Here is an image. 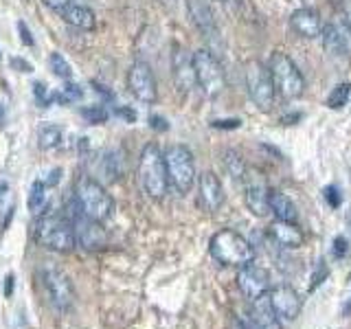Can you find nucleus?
<instances>
[{"label":"nucleus","mask_w":351,"mask_h":329,"mask_svg":"<svg viewBox=\"0 0 351 329\" xmlns=\"http://www.w3.org/2000/svg\"><path fill=\"white\" fill-rule=\"evenodd\" d=\"M349 97H351V84H349V82H343V84H338L332 93H329L325 106H327V108H332V110H340V108H345V106H347Z\"/></svg>","instance_id":"obj_26"},{"label":"nucleus","mask_w":351,"mask_h":329,"mask_svg":"<svg viewBox=\"0 0 351 329\" xmlns=\"http://www.w3.org/2000/svg\"><path fill=\"white\" fill-rule=\"evenodd\" d=\"M208 252L222 266L241 268L255 261V248H252V244L244 235H239L237 230L230 228L217 230L211 241H208Z\"/></svg>","instance_id":"obj_1"},{"label":"nucleus","mask_w":351,"mask_h":329,"mask_svg":"<svg viewBox=\"0 0 351 329\" xmlns=\"http://www.w3.org/2000/svg\"><path fill=\"white\" fill-rule=\"evenodd\" d=\"M268 235L277 246L285 248V250H294L303 244V233L301 228L292 224V222H281V219H274V222L268 226Z\"/></svg>","instance_id":"obj_20"},{"label":"nucleus","mask_w":351,"mask_h":329,"mask_svg":"<svg viewBox=\"0 0 351 329\" xmlns=\"http://www.w3.org/2000/svg\"><path fill=\"white\" fill-rule=\"evenodd\" d=\"M73 230H75V241L80 246L88 248V250H95V248H101L106 244V230L101 228V222H95V219L86 217L80 208H77V217L73 222Z\"/></svg>","instance_id":"obj_16"},{"label":"nucleus","mask_w":351,"mask_h":329,"mask_svg":"<svg viewBox=\"0 0 351 329\" xmlns=\"http://www.w3.org/2000/svg\"><path fill=\"white\" fill-rule=\"evenodd\" d=\"M325 197H327L329 206H338L340 204V191L336 189V186H327V189H325Z\"/></svg>","instance_id":"obj_32"},{"label":"nucleus","mask_w":351,"mask_h":329,"mask_svg":"<svg viewBox=\"0 0 351 329\" xmlns=\"http://www.w3.org/2000/svg\"><path fill=\"white\" fill-rule=\"evenodd\" d=\"M36 95H38V99L42 103H49V97H44V86L42 84H36Z\"/></svg>","instance_id":"obj_41"},{"label":"nucleus","mask_w":351,"mask_h":329,"mask_svg":"<svg viewBox=\"0 0 351 329\" xmlns=\"http://www.w3.org/2000/svg\"><path fill=\"white\" fill-rule=\"evenodd\" d=\"M128 88L141 103H156L158 84H156V77H154V71H152V66L147 62L136 60L134 64L130 66Z\"/></svg>","instance_id":"obj_11"},{"label":"nucleus","mask_w":351,"mask_h":329,"mask_svg":"<svg viewBox=\"0 0 351 329\" xmlns=\"http://www.w3.org/2000/svg\"><path fill=\"white\" fill-rule=\"evenodd\" d=\"M117 114H121V117H125L128 121H134V119H136V114H134V112H132V110H125V108H119V110H117Z\"/></svg>","instance_id":"obj_40"},{"label":"nucleus","mask_w":351,"mask_h":329,"mask_svg":"<svg viewBox=\"0 0 351 329\" xmlns=\"http://www.w3.org/2000/svg\"><path fill=\"white\" fill-rule=\"evenodd\" d=\"M82 117L93 125H101L108 121V110L104 106H88L82 110Z\"/></svg>","instance_id":"obj_30"},{"label":"nucleus","mask_w":351,"mask_h":329,"mask_svg":"<svg viewBox=\"0 0 351 329\" xmlns=\"http://www.w3.org/2000/svg\"><path fill=\"white\" fill-rule=\"evenodd\" d=\"M36 239L42 246L58 252H69L75 248V230L69 219L58 215H44L36 224Z\"/></svg>","instance_id":"obj_7"},{"label":"nucleus","mask_w":351,"mask_h":329,"mask_svg":"<svg viewBox=\"0 0 351 329\" xmlns=\"http://www.w3.org/2000/svg\"><path fill=\"white\" fill-rule=\"evenodd\" d=\"M237 285L241 294L246 296L248 301H255L259 296L268 294L270 290V274L268 270H263L261 266L255 263H248V266H241L237 272Z\"/></svg>","instance_id":"obj_13"},{"label":"nucleus","mask_w":351,"mask_h":329,"mask_svg":"<svg viewBox=\"0 0 351 329\" xmlns=\"http://www.w3.org/2000/svg\"><path fill=\"white\" fill-rule=\"evenodd\" d=\"M27 204L33 213H40L44 206H47V184L42 180H36L31 184V191H29V197H27Z\"/></svg>","instance_id":"obj_25"},{"label":"nucleus","mask_w":351,"mask_h":329,"mask_svg":"<svg viewBox=\"0 0 351 329\" xmlns=\"http://www.w3.org/2000/svg\"><path fill=\"white\" fill-rule=\"evenodd\" d=\"M149 125L154 127V130H160V132H165L169 125L165 123V119H160V117H149Z\"/></svg>","instance_id":"obj_37"},{"label":"nucleus","mask_w":351,"mask_h":329,"mask_svg":"<svg viewBox=\"0 0 351 329\" xmlns=\"http://www.w3.org/2000/svg\"><path fill=\"white\" fill-rule=\"evenodd\" d=\"M38 143L42 149H55L62 143V130L58 125H42L38 132Z\"/></svg>","instance_id":"obj_24"},{"label":"nucleus","mask_w":351,"mask_h":329,"mask_svg":"<svg viewBox=\"0 0 351 329\" xmlns=\"http://www.w3.org/2000/svg\"><path fill=\"white\" fill-rule=\"evenodd\" d=\"M217 3H222V5H226V7H237L241 0H217Z\"/></svg>","instance_id":"obj_42"},{"label":"nucleus","mask_w":351,"mask_h":329,"mask_svg":"<svg viewBox=\"0 0 351 329\" xmlns=\"http://www.w3.org/2000/svg\"><path fill=\"white\" fill-rule=\"evenodd\" d=\"M290 27L296 36H301L305 40H314L321 36L323 20H321V14H318V9L303 7V9H296L290 16Z\"/></svg>","instance_id":"obj_18"},{"label":"nucleus","mask_w":351,"mask_h":329,"mask_svg":"<svg viewBox=\"0 0 351 329\" xmlns=\"http://www.w3.org/2000/svg\"><path fill=\"white\" fill-rule=\"evenodd\" d=\"M75 202H77V208H80L86 217L95 219V222L108 219L114 208L112 195L106 191V186L101 182L88 178V175L80 178L75 184Z\"/></svg>","instance_id":"obj_3"},{"label":"nucleus","mask_w":351,"mask_h":329,"mask_svg":"<svg viewBox=\"0 0 351 329\" xmlns=\"http://www.w3.org/2000/svg\"><path fill=\"white\" fill-rule=\"evenodd\" d=\"M186 11H189V18L195 25V29L202 33V38L206 42H219V29H217V20L211 5L206 0H186Z\"/></svg>","instance_id":"obj_14"},{"label":"nucleus","mask_w":351,"mask_h":329,"mask_svg":"<svg viewBox=\"0 0 351 329\" xmlns=\"http://www.w3.org/2000/svg\"><path fill=\"white\" fill-rule=\"evenodd\" d=\"M82 97H84V90L75 84H66L58 95H53L55 101H60V103H75V101H80Z\"/></svg>","instance_id":"obj_29"},{"label":"nucleus","mask_w":351,"mask_h":329,"mask_svg":"<svg viewBox=\"0 0 351 329\" xmlns=\"http://www.w3.org/2000/svg\"><path fill=\"white\" fill-rule=\"evenodd\" d=\"M138 180L143 191H145L154 200L167 195L169 191V178H167V167H165V156L156 143L143 147L141 158H138Z\"/></svg>","instance_id":"obj_2"},{"label":"nucleus","mask_w":351,"mask_h":329,"mask_svg":"<svg viewBox=\"0 0 351 329\" xmlns=\"http://www.w3.org/2000/svg\"><path fill=\"white\" fill-rule=\"evenodd\" d=\"M323 49L327 55L345 60L351 55V22L345 16H336L329 20L321 31Z\"/></svg>","instance_id":"obj_10"},{"label":"nucleus","mask_w":351,"mask_h":329,"mask_svg":"<svg viewBox=\"0 0 351 329\" xmlns=\"http://www.w3.org/2000/svg\"><path fill=\"white\" fill-rule=\"evenodd\" d=\"M49 64H51V71L58 75L60 80H71V77H73V69H71V64L64 60V55L53 53L49 58Z\"/></svg>","instance_id":"obj_28"},{"label":"nucleus","mask_w":351,"mask_h":329,"mask_svg":"<svg viewBox=\"0 0 351 329\" xmlns=\"http://www.w3.org/2000/svg\"><path fill=\"white\" fill-rule=\"evenodd\" d=\"M171 75L176 88L180 93H191L195 86V71H193V55H189L184 47L176 44L171 53Z\"/></svg>","instance_id":"obj_15"},{"label":"nucleus","mask_w":351,"mask_h":329,"mask_svg":"<svg viewBox=\"0 0 351 329\" xmlns=\"http://www.w3.org/2000/svg\"><path fill=\"white\" fill-rule=\"evenodd\" d=\"M268 303L279 321H294L301 312V296L290 285H277L268 290Z\"/></svg>","instance_id":"obj_12"},{"label":"nucleus","mask_w":351,"mask_h":329,"mask_svg":"<svg viewBox=\"0 0 351 329\" xmlns=\"http://www.w3.org/2000/svg\"><path fill=\"white\" fill-rule=\"evenodd\" d=\"M244 75H246V88H248L252 103H255L259 110H263V112L272 110L274 99H277V90H274L268 66L259 60H250V62H246Z\"/></svg>","instance_id":"obj_8"},{"label":"nucleus","mask_w":351,"mask_h":329,"mask_svg":"<svg viewBox=\"0 0 351 329\" xmlns=\"http://www.w3.org/2000/svg\"><path fill=\"white\" fill-rule=\"evenodd\" d=\"M246 206L252 215L263 217L270 213V189L259 180H252L246 184Z\"/></svg>","instance_id":"obj_21"},{"label":"nucleus","mask_w":351,"mask_h":329,"mask_svg":"<svg viewBox=\"0 0 351 329\" xmlns=\"http://www.w3.org/2000/svg\"><path fill=\"white\" fill-rule=\"evenodd\" d=\"M268 71L272 77L274 90L283 99H299L305 93V80L299 71V66L290 60V55L274 51L270 55Z\"/></svg>","instance_id":"obj_4"},{"label":"nucleus","mask_w":351,"mask_h":329,"mask_svg":"<svg viewBox=\"0 0 351 329\" xmlns=\"http://www.w3.org/2000/svg\"><path fill=\"white\" fill-rule=\"evenodd\" d=\"M213 127H239V121L237 119H230V121H213Z\"/></svg>","instance_id":"obj_39"},{"label":"nucleus","mask_w":351,"mask_h":329,"mask_svg":"<svg viewBox=\"0 0 351 329\" xmlns=\"http://www.w3.org/2000/svg\"><path fill=\"white\" fill-rule=\"evenodd\" d=\"M165 167H167L169 184L178 193H189L195 184V160L189 147L184 145H169L162 151Z\"/></svg>","instance_id":"obj_5"},{"label":"nucleus","mask_w":351,"mask_h":329,"mask_svg":"<svg viewBox=\"0 0 351 329\" xmlns=\"http://www.w3.org/2000/svg\"><path fill=\"white\" fill-rule=\"evenodd\" d=\"M42 3L47 7H51V9H55V11H62L64 7L73 5V0H42Z\"/></svg>","instance_id":"obj_35"},{"label":"nucleus","mask_w":351,"mask_h":329,"mask_svg":"<svg viewBox=\"0 0 351 329\" xmlns=\"http://www.w3.org/2000/svg\"><path fill=\"white\" fill-rule=\"evenodd\" d=\"M3 125H5V108L0 106V127H3Z\"/></svg>","instance_id":"obj_44"},{"label":"nucleus","mask_w":351,"mask_h":329,"mask_svg":"<svg viewBox=\"0 0 351 329\" xmlns=\"http://www.w3.org/2000/svg\"><path fill=\"white\" fill-rule=\"evenodd\" d=\"M14 274H7L5 277V296H11L14 294V288H16V283H14Z\"/></svg>","instance_id":"obj_38"},{"label":"nucleus","mask_w":351,"mask_h":329,"mask_svg":"<svg viewBox=\"0 0 351 329\" xmlns=\"http://www.w3.org/2000/svg\"><path fill=\"white\" fill-rule=\"evenodd\" d=\"M349 250V246H347V239L343 237V235H338L336 239H334V255L336 257H345V252Z\"/></svg>","instance_id":"obj_31"},{"label":"nucleus","mask_w":351,"mask_h":329,"mask_svg":"<svg viewBox=\"0 0 351 329\" xmlns=\"http://www.w3.org/2000/svg\"><path fill=\"white\" fill-rule=\"evenodd\" d=\"M5 193H7V184H5V182H0V200L5 197Z\"/></svg>","instance_id":"obj_43"},{"label":"nucleus","mask_w":351,"mask_h":329,"mask_svg":"<svg viewBox=\"0 0 351 329\" xmlns=\"http://www.w3.org/2000/svg\"><path fill=\"white\" fill-rule=\"evenodd\" d=\"M349 224H351V215H349Z\"/></svg>","instance_id":"obj_45"},{"label":"nucleus","mask_w":351,"mask_h":329,"mask_svg":"<svg viewBox=\"0 0 351 329\" xmlns=\"http://www.w3.org/2000/svg\"><path fill=\"white\" fill-rule=\"evenodd\" d=\"M228 329H252V325L246 321V316H233L230 318V325H228Z\"/></svg>","instance_id":"obj_33"},{"label":"nucleus","mask_w":351,"mask_h":329,"mask_svg":"<svg viewBox=\"0 0 351 329\" xmlns=\"http://www.w3.org/2000/svg\"><path fill=\"white\" fill-rule=\"evenodd\" d=\"M18 29H20V36H22V44L27 47H33V38H31V31L27 29L25 22H18Z\"/></svg>","instance_id":"obj_36"},{"label":"nucleus","mask_w":351,"mask_h":329,"mask_svg":"<svg viewBox=\"0 0 351 329\" xmlns=\"http://www.w3.org/2000/svg\"><path fill=\"white\" fill-rule=\"evenodd\" d=\"M246 321L252 325V329H281V321L277 318V314L272 312L266 294L259 296L255 301H250Z\"/></svg>","instance_id":"obj_19"},{"label":"nucleus","mask_w":351,"mask_h":329,"mask_svg":"<svg viewBox=\"0 0 351 329\" xmlns=\"http://www.w3.org/2000/svg\"><path fill=\"white\" fill-rule=\"evenodd\" d=\"M224 164H226L228 173L233 175L235 180H244V178H246V164H244V158H241L235 149H228V151L224 154Z\"/></svg>","instance_id":"obj_27"},{"label":"nucleus","mask_w":351,"mask_h":329,"mask_svg":"<svg viewBox=\"0 0 351 329\" xmlns=\"http://www.w3.org/2000/svg\"><path fill=\"white\" fill-rule=\"evenodd\" d=\"M193 71H195V86L202 88L206 97H217L224 93L226 88V75L219 60L213 51L200 49L193 53Z\"/></svg>","instance_id":"obj_6"},{"label":"nucleus","mask_w":351,"mask_h":329,"mask_svg":"<svg viewBox=\"0 0 351 329\" xmlns=\"http://www.w3.org/2000/svg\"><path fill=\"white\" fill-rule=\"evenodd\" d=\"M270 213L274 215V219H281V222H299V208L288 195L279 191H270Z\"/></svg>","instance_id":"obj_23"},{"label":"nucleus","mask_w":351,"mask_h":329,"mask_svg":"<svg viewBox=\"0 0 351 329\" xmlns=\"http://www.w3.org/2000/svg\"><path fill=\"white\" fill-rule=\"evenodd\" d=\"M11 66L18 69L20 73H31L33 71V66L29 62H25V60H20V58H11Z\"/></svg>","instance_id":"obj_34"},{"label":"nucleus","mask_w":351,"mask_h":329,"mask_svg":"<svg viewBox=\"0 0 351 329\" xmlns=\"http://www.w3.org/2000/svg\"><path fill=\"white\" fill-rule=\"evenodd\" d=\"M60 14H62L64 22H69L71 27L80 29V31H93L97 27L95 11L86 5H69V7H64Z\"/></svg>","instance_id":"obj_22"},{"label":"nucleus","mask_w":351,"mask_h":329,"mask_svg":"<svg viewBox=\"0 0 351 329\" xmlns=\"http://www.w3.org/2000/svg\"><path fill=\"white\" fill-rule=\"evenodd\" d=\"M197 191H200V204L208 213H215L224 204V186L213 171H204L197 178Z\"/></svg>","instance_id":"obj_17"},{"label":"nucleus","mask_w":351,"mask_h":329,"mask_svg":"<svg viewBox=\"0 0 351 329\" xmlns=\"http://www.w3.org/2000/svg\"><path fill=\"white\" fill-rule=\"evenodd\" d=\"M42 285L47 301L55 312H69L75 301V290L71 279L64 272L55 268H44L42 270Z\"/></svg>","instance_id":"obj_9"}]
</instances>
